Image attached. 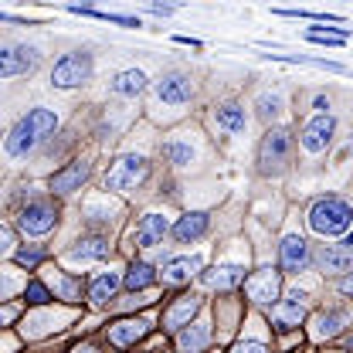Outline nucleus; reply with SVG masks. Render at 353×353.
<instances>
[{
	"instance_id": "f257e3e1",
	"label": "nucleus",
	"mask_w": 353,
	"mask_h": 353,
	"mask_svg": "<svg viewBox=\"0 0 353 353\" xmlns=\"http://www.w3.org/2000/svg\"><path fill=\"white\" fill-rule=\"evenodd\" d=\"M58 130V116L51 109H31L28 116H21L10 132L3 136V153L21 160V157H31L51 132Z\"/></svg>"
},
{
	"instance_id": "f03ea898",
	"label": "nucleus",
	"mask_w": 353,
	"mask_h": 353,
	"mask_svg": "<svg viewBox=\"0 0 353 353\" xmlns=\"http://www.w3.org/2000/svg\"><path fill=\"white\" fill-rule=\"evenodd\" d=\"M309 228L312 234L319 238H336L343 231L353 228V208L343 197H319L312 208H309Z\"/></svg>"
},
{
	"instance_id": "7ed1b4c3",
	"label": "nucleus",
	"mask_w": 353,
	"mask_h": 353,
	"mask_svg": "<svg viewBox=\"0 0 353 353\" xmlns=\"http://www.w3.org/2000/svg\"><path fill=\"white\" fill-rule=\"evenodd\" d=\"M296 153V136L285 126H268V132L259 143V170L265 176H279L282 170H289Z\"/></svg>"
},
{
	"instance_id": "20e7f679",
	"label": "nucleus",
	"mask_w": 353,
	"mask_h": 353,
	"mask_svg": "<svg viewBox=\"0 0 353 353\" xmlns=\"http://www.w3.org/2000/svg\"><path fill=\"white\" fill-rule=\"evenodd\" d=\"M146 176H150V160L139 157V153H126V157H119V160L109 167V174H105V190L126 194V190H136Z\"/></svg>"
},
{
	"instance_id": "39448f33",
	"label": "nucleus",
	"mask_w": 353,
	"mask_h": 353,
	"mask_svg": "<svg viewBox=\"0 0 353 353\" xmlns=\"http://www.w3.org/2000/svg\"><path fill=\"white\" fill-rule=\"evenodd\" d=\"M54 224H58V204H54L51 197L28 201V204L21 208V214H17V228H21L28 238H41L48 231H54Z\"/></svg>"
},
{
	"instance_id": "423d86ee",
	"label": "nucleus",
	"mask_w": 353,
	"mask_h": 353,
	"mask_svg": "<svg viewBox=\"0 0 353 353\" xmlns=\"http://www.w3.org/2000/svg\"><path fill=\"white\" fill-rule=\"evenodd\" d=\"M92 68H95V61H92L88 51H72V54H65V58L54 61V68H51V85L54 88L85 85L88 79H92Z\"/></svg>"
},
{
	"instance_id": "0eeeda50",
	"label": "nucleus",
	"mask_w": 353,
	"mask_h": 353,
	"mask_svg": "<svg viewBox=\"0 0 353 353\" xmlns=\"http://www.w3.org/2000/svg\"><path fill=\"white\" fill-rule=\"evenodd\" d=\"M41 61V51L34 44L21 41H0V79H17L34 72Z\"/></svg>"
},
{
	"instance_id": "6e6552de",
	"label": "nucleus",
	"mask_w": 353,
	"mask_h": 353,
	"mask_svg": "<svg viewBox=\"0 0 353 353\" xmlns=\"http://www.w3.org/2000/svg\"><path fill=\"white\" fill-rule=\"evenodd\" d=\"M150 330H153V323H150L146 316H123V319H116V323L105 326V340H109V347H116V350H130Z\"/></svg>"
},
{
	"instance_id": "1a4fd4ad",
	"label": "nucleus",
	"mask_w": 353,
	"mask_h": 353,
	"mask_svg": "<svg viewBox=\"0 0 353 353\" xmlns=\"http://www.w3.org/2000/svg\"><path fill=\"white\" fill-rule=\"evenodd\" d=\"M306 309H309V296L303 292V289H289L279 303H275V309H272V326L275 330H296L303 319H306Z\"/></svg>"
},
{
	"instance_id": "9d476101",
	"label": "nucleus",
	"mask_w": 353,
	"mask_h": 353,
	"mask_svg": "<svg viewBox=\"0 0 353 353\" xmlns=\"http://www.w3.org/2000/svg\"><path fill=\"white\" fill-rule=\"evenodd\" d=\"M245 292H248V299H252L255 306H272V303H279V296H282V272L262 268V272L245 275Z\"/></svg>"
},
{
	"instance_id": "9b49d317",
	"label": "nucleus",
	"mask_w": 353,
	"mask_h": 353,
	"mask_svg": "<svg viewBox=\"0 0 353 353\" xmlns=\"http://www.w3.org/2000/svg\"><path fill=\"white\" fill-rule=\"evenodd\" d=\"M153 92H157V99H160L163 105L180 109V105H187V102L194 99V82H190L187 72H176L174 68V72H163V75L157 79Z\"/></svg>"
},
{
	"instance_id": "f8f14e48",
	"label": "nucleus",
	"mask_w": 353,
	"mask_h": 353,
	"mask_svg": "<svg viewBox=\"0 0 353 353\" xmlns=\"http://www.w3.org/2000/svg\"><path fill=\"white\" fill-rule=\"evenodd\" d=\"M309 265H312V252H309L306 238L285 234L282 245H279V268L289 272V275H299V272H309Z\"/></svg>"
},
{
	"instance_id": "ddd939ff",
	"label": "nucleus",
	"mask_w": 353,
	"mask_h": 353,
	"mask_svg": "<svg viewBox=\"0 0 353 353\" xmlns=\"http://www.w3.org/2000/svg\"><path fill=\"white\" fill-rule=\"evenodd\" d=\"M333 132H336V119L330 112H316L299 132V143L306 153H323L333 143Z\"/></svg>"
},
{
	"instance_id": "4468645a",
	"label": "nucleus",
	"mask_w": 353,
	"mask_h": 353,
	"mask_svg": "<svg viewBox=\"0 0 353 353\" xmlns=\"http://www.w3.org/2000/svg\"><path fill=\"white\" fill-rule=\"evenodd\" d=\"M204 272V259L201 255H180V259H167L163 272H160V282L163 285H187L194 275Z\"/></svg>"
},
{
	"instance_id": "2eb2a0df",
	"label": "nucleus",
	"mask_w": 353,
	"mask_h": 353,
	"mask_svg": "<svg viewBox=\"0 0 353 353\" xmlns=\"http://www.w3.org/2000/svg\"><path fill=\"white\" fill-rule=\"evenodd\" d=\"M201 312V296H194V292H183V296H176L170 306L163 309V330L167 333H176V330H183L194 316Z\"/></svg>"
},
{
	"instance_id": "dca6fc26",
	"label": "nucleus",
	"mask_w": 353,
	"mask_h": 353,
	"mask_svg": "<svg viewBox=\"0 0 353 353\" xmlns=\"http://www.w3.org/2000/svg\"><path fill=\"white\" fill-rule=\"evenodd\" d=\"M88 176H92V163L88 160H72L68 167H61L58 174L51 176V194H75V190H82V183H85Z\"/></svg>"
},
{
	"instance_id": "f3484780",
	"label": "nucleus",
	"mask_w": 353,
	"mask_h": 353,
	"mask_svg": "<svg viewBox=\"0 0 353 353\" xmlns=\"http://www.w3.org/2000/svg\"><path fill=\"white\" fill-rule=\"evenodd\" d=\"M109 255V238L105 234H82L68 252H65V259L75 265H88V262H102Z\"/></svg>"
},
{
	"instance_id": "a211bd4d",
	"label": "nucleus",
	"mask_w": 353,
	"mask_h": 353,
	"mask_svg": "<svg viewBox=\"0 0 353 353\" xmlns=\"http://www.w3.org/2000/svg\"><path fill=\"white\" fill-rule=\"evenodd\" d=\"M208 228H211V214L208 211H187L183 218H176V224H170V234L180 245H190V241L204 238Z\"/></svg>"
},
{
	"instance_id": "6ab92c4d",
	"label": "nucleus",
	"mask_w": 353,
	"mask_h": 353,
	"mask_svg": "<svg viewBox=\"0 0 353 353\" xmlns=\"http://www.w3.org/2000/svg\"><path fill=\"white\" fill-rule=\"evenodd\" d=\"M312 262H316V268H319L323 275H343V272L353 268V252L343 248V245H323V248L312 255Z\"/></svg>"
},
{
	"instance_id": "aec40b11",
	"label": "nucleus",
	"mask_w": 353,
	"mask_h": 353,
	"mask_svg": "<svg viewBox=\"0 0 353 353\" xmlns=\"http://www.w3.org/2000/svg\"><path fill=\"white\" fill-rule=\"evenodd\" d=\"M201 282L208 289H218V292H234L238 285H245V265H218V268H208L201 272Z\"/></svg>"
},
{
	"instance_id": "412c9836",
	"label": "nucleus",
	"mask_w": 353,
	"mask_h": 353,
	"mask_svg": "<svg viewBox=\"0 0 353 353\" xmlns=\"http://www.w3.org/2000/svg\"><path fill=\"white\" fill-rule=\"evenodd\" d=\"M119 289H123V275H119V272H99V275L88 282V303L95 309L109 306Z\"/></svg>"
},
{
	"instance_id": "4be33fe9",
	"label": "nucleus",
	"mask_w": 353,
	"mask_h": 353,
	"mask_svg": "<svg viewBox=\"0 0 353 353\" xmlns=\"http://www.w3.org/2000/svg\"><path fill=\"white\" fill-rule=\"evenodd\" d=\"M347 326H350V312H347V309H323V312H316V319H312V336H316V340H333V336H340Z\"/></svg>"
},
{
	"instance_id": "5701e85b",
	"label": "nucleus",
	"mask_w": 353,
	"mask_h": 353,
	"mask_svg": "<svg viewBox=\"0 0 353 353\" xmlns=\"http://www.w3.org/2000/svg\"><path fill=\"white\" fill-rule=\"evenodd\" d=\"M163 234H170V221L163 214H143L136 224V248H157Z\"/></svg>"
},
{
	"instance_id": "b1692460",
	"label": "nucleus",
	"mask_w": 353,
	"mask_h": 353,
	"mask_svg": "<svg viewBox=\"0 0 353 353\" xmlns=\"http://www.w3.org/2000/svg\"><path fill=\"white\" fill-rule=\"evenodd\" d=\"M211 347V326L208 323H187L176 330V353H204Z\"/></svg>"
},
{
	"instance_id": "393cba45",
	"label": "nucleus",
	"mask_w": 353,
	"mask_h": 353,
	"mask_svg": "<svg viewBox=\"0 0 353 353\" xmlns=\"http://www.w3.org/2000/svg\"><path fill=\"white\" fill-rule=\"evenodd\" d=\"M214 123H218V130L231 132V136H241V132L248 130V112H245V105L241 102H221L218 109H214Z\"/></svg>"
},
{
	"instance_id": "a878e982",
	"label": "nucleus",
	"mask_w": 353,
	"mask_h": 353,
	"mask_svg": "<svg viewBox=\"0 0 353 353\" xmlns=\"http://www.w3.org/2000/svg\"><path fill=\"white\" fill-rule=\"evenodd\" d=\"M157 282H160V272L150 262H143V259H136V262L123 272V285H126L130 292H146V289H153Z\"/></svg>"
},
{
	"instance_id": "bb28decb",
	"label": "nucleus",
	"mask_w": 353,
	"mask_h": 353,
	"mask_svg": "<svg viewBox=\"0 0 353 353\" xmlns=\"http://www.w3.org/2000/svg\"><path fill=\"white\" fill-rule=\"evenodd\" d=\"M51 299L61 303H79L82 299V279L68 272H51Z\"/></svg>"
},
{
	"instance_id": "cd10ccee",
	"label": "nucleus",
	"mask_w": 353,
	"mask_h": 353,
	"mask_svg": "<svg viewBox=\"0 0 353 353\" xmlns=\"http://www.w3.org/2000/svg\"><path fill=\"white\" fill-rule=\"evenodd\" d=\"M150 85V79L139 72V68H126V72H119L116 79H112V92L116 95H123V99H136V95H143Z\"/></svg>"
},
{
	"instance_id": "c85d7f7f",
	"label": "nucleus",
	"mask_w": 353,
	"mask_h": 353,
	"mask_svg": "<svg viewBox=\"0 0 353 353\" xmlns=\"http://www.w3.org/2000/svg\"><path fill=\"white\" fill-rule=\"evenodd\" d=\"M255 109H259V119H262L265 126H272V123L285 112V99H282L279 92H262V95L255 99Z\"/></svg>"
},
{
	"instance_id": "c756f323",
	"label": "nucleus",
	"mask_w": 353,
	"mask_h": 353,
	"mask_svg": "<svg viewBox=\"0 0 353 353\" xmlns=\"http://www.w3.org/2000/svg\"><path fill=\"white\" fill-rule=\"evenodd\" d=\"M160 150H163L167 163H174V167H190V160H194V146L183 136H170Z\"/></svg>"
},
{
	"instance_id": "7c9ffc66",
	"label": "nucleus",
	"mask_w": 353,
	"mask_h": 353,
	"mask_svg": "<svg viewBox=\"0 0 353 353\" xmlns=\"http://www.w3.org/2000/svg\"><path fill=\"white\" fill-rule=\"evenodd\" d=\"M72 14H85V17H95V21H109V24H123V28H139V17L132 14H105V10H92V7H82V3H68Z\"/></svg>"
},
{
	"instance_id": "2f4dec72",
	"label": "nucleus",
	"mask_w": 353,
	"mask_h": 353,
	"mask_svg": "<svg viewBox=\"0 0 353 353\" xmlns=\"http://www.w3.org/2000/svg\"><path fill=\"white\" fill-rule=\"evenodd\" d=\"M14 262L31 272V268H38V265L44 262V248L41 245H21V248L14 252Z\"/></svg>"
},
{
	"instance_id": "473e14b6",
	"label": "nucleus",
	"mask_w": 353,
	"mask_h": 353,
	"mask_svg": "<svg viewBox=\"0 0 353 353\" xmlns=\"http://www.w3.org/2000/svg\"><path fill=\"white\" fill-rule=\"evenodd\" d=\"M24 299H28V306H48L51 303V289L44 282H38V279H31L24 285Z\"/></svg>"
},
{
	"instance_id": "72a5a7b5",
	"label": "nucleus",
	"mask_w": 353,
	"mask_h": 353,
	"mask_svg": "<svg viewBox=\"0 0 353 353\" xmlns=\"http://www.w3.org/2000/svg\"><path fill=\"white\" fill-rule=\"evenodd\" d=\"M228 353H268V347H265L262 340H238Z\"/></svg>"
},
{
	"instance_id": "f704fd0d",
	"label": "nucleus",
	"mask_w": 353,
	"mask_h": 353,
	"mask_svg": "<svg viewBox=\"0 0 353 353\" xmlns=\"http://www.w3.org/2000/svg\"><path fill=\"white\" fill-rule=\"evenodd\" d=\"M14 255V231L7 224H0V259Z\"/></svg>"
},
{
	"instance_id": "c9c22d12",
	"label": "nucleus",
	"mask_w": 353,
	"mask_h": 353,
	"mask_svg": "<svg viewBox=\"0 0 353 353\" xmlns=\"http://www.w3.org/2000/svg\"><path fill=\"white\" fill-rule=\"evenodd\" d=\"M17 292V279L10 272H0V299H10Z\"/></svg>"
},
{
	"instance_id": "e433bc0d",
	"label": "nucleus",
	"mask_w": 353,
	"mask_h": 353,
	"mask_svg": "<svg viewBox=\"0 0 353 353\" xmlns=\"http://www.w3.org/2000/svg\"><path fill=\"white\" fill-rule=\"evenodd\" d=\"M340 292H343V296H353V268L350 272H343V279H340Z\"/></svg>"
},
{
	"instance_id": "4c0bfd02",
	"label": "nucleus",
	"mask_w": 353,
	"mask_h": 353,
	"mask_svg": "<svg viewBox=\"0 0 353 353\" xmlns=\"http://www.w3.org/2000/svg\"><path fill=\"white\" fill-rule=\"evenodd\" d=\"M150 10H153V14H174L176 3H160V0H153V3H150Z\"/></svg>"
},
{
	"instance_id": "58836bf2",
	"label": "nucleus",
	"mask_w": 353,
	"mask_h": 353,
	"mask_svg": "<svg viewBox=\"0 0 353 353\" xmlns=\"http://www.w3.org/2000/svg\"><path fill=\"white\" fill-rule=\"evenodd\" d=\"M14 316H17V309H14V306H3V309H0V330H3V326H7Z\"/></svg>"
},
{
	"instance_id": "ea45409f",
	"label": "nucleus",
	"mask_w": 353,
	"mask_h": 353,
	"mask_svg": "<svg viewBox=\"0 0 353 353\" xmlns=\"http://www.w3.org/2000/svg\"><path fill=\"white\" fill-rule=\"evenodd\" d=\"M0 21H3V24H28L24 17H17V14H7V10H0Z\"/></svg>"
},
{
	"instance_id": "a19ab883",
	"label": "nucleus",
	"mask_w": 353,
	"mask_h": 353,
	"mask_svg": "<svg viewBox=\"0 0 353 353\" xmlns=\"http://www.w3.org/2000/svg\"><path fill=\"white\" fill-rule=\"evenodd\" d=\"M312 109L326 112V109H330V99H326V95H316V99H312Z\"/></svg>"
},
{
	"instance_id": "79ce46f5",
	"label": "nucleus",
	"mask_w": 353,
	"mask_h": 353,
	"mask_svg": "<svg viewBox=\"0 0 353 353\" xmlns=\"http://www.w3.org/2000/svg\"><path fill=\"white\" fill-rule=\"evenodd\" d=\"M343 248H350V252H353V228L347 231V241H343Z\"/></svg>"
},
{
	"instance_id": "37998d69",
	"label": "nucleus",
	"mask_w": 353,
	"mask_h": 353,
	"mask_svg": "<svg viewBox=\"0 0 353 353\" xmlns=\"http://www.w3.org/2000/svg\"><path fill=\"white\" fill-rule=\"evenodd\" d=\"M347 350H353V336H350V340H347Z\"/></svg>"
}]
</instances>
